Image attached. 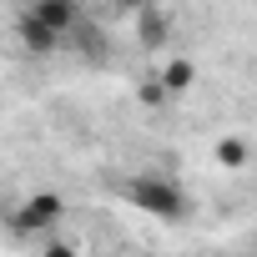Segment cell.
<instances>
[{
    "instance_id": "6da1fadb",
    "label": "cell",
    "mask_w": 257,
    "mask_h": 257,
    "mask_svg": "<svg viewBox=\"0 0 257 257\" xmlns=\"http://www.w3.org/2000/svg\"><path fill=\"white\" fill-rule=\"evenodd\" d=\"M121 197L132 202V207H142L147 217H157V222L187 217V192L177 182H167V177H132V182L121 187Z\"/></svg>"
},
{
    "instance_id": "7a4b0ae2",
    "label": "cell",
    "mask_w": 257,
    "mask_h": 257,
    "mask_svg": "<svg viewBox=\"0 0 257 257\" xmlns=\"http://www.w3.org/2000/svg\"><path fill=\"white\" fill-rule=\"evenodd\" d=\"M66 222V202L56 192H31V202L16 212V232H56Z\"/></svg>"
},
{
    "instance_id": "3957f363",
    "label": "cell",
    "mask_w": 257,
    "mask_h": 257,
    "mask_svg": "<svg viewBox=\"0 0 257 257\" xmlns=\"http://www.w3.org/2000/svg\"><path fill=\"white\" fill-rule=\"evenodd\" d=\"M16 41H21L31 56H51V51H61V46H66V41H61V36H56L36 11H26V16L16 21Z\"/></svg>"
},
{
    "instance_id": "277c9868",
    "label": "cell",
    "mask_w": 257,
    "mask_h": 257,
    "mask_svg": "<svg viewBox=\"0 0 257 257\" xmlns=\"http://www.w3.org/2000/svg\"><path fill=\"white\" fill-rule=\"evenodd\" d=\"M61 41H71L76 31H81V0H36V6H31Z\"/></svg>"
},
{
    "instance_id": "5b68a950",
    "label": "cell",
    "mask_w": 257,
    "mask_h": 257,
    "mask_svg": "<svg viewBox=\"0 0 257 257\" xmlns=\"http://www.w3.org/2000/svg\"><path fill=\"white\" fill-rule=\"evenodd\" d=\"M137 41H142L147 51L167 41V16H162L157 6H147V11H137Z\"/></svg>"
},
{
    "instance_id": "8992f818",
    "label": "cell",
    "mask_w": 257,
    "mask_h": 257,
    "mask_svg": "<svg viewBox=\"0 0 257 257\" xmlns=\"http://www.w3.org/2000/svg\"><path fill=\"white\" fill-rule=\"evenodd\" d=\"M157 76L167 81V91H172V96H182V91H192V81H197V66H192L187 56H177V61H167Z\"/></svg>"
},
{
    "instance_id": "52a82bcc",
    "label": "cell",
    "mask_w": 257,
    "mask_h": 257,
    "mask_svg": "<svg viewBox=\"0 0 257 257\" xmlns=\"http://www.w3.org/2000/svg\"><path fill=\"white\" fill-rule=\"evenodd\" d=\"M212 157H217V167H227V172H237V167H247V157H252V147H247L242 137H217V147H212Z\"/></svg>"
},
{
    "instance_id": "ba28073f",
    "label": "cell",
    "mask_w": 257,
    "mask_h": 257,
    "mask_svg": "<svg viewBox=\"0 0 257 257\" xmlns=\"http://www.w3.org/2000/svg\"><path fill=\"white\" fill-rule=\"evenodd\" d=\"M137 96H142V106H147V111H157V116H162V111H167V101H172V91H167V81H162L157 71L142 81V91H137Z\"/></svg>"
},
{
    "instance_id": "9c48e42d",
    "label": "cell",
    "mask_w": 257,
    "mask_h": 257,
    "mask_svg": "<svg viewBox=\"0 0 257 257\" xmlns=\"http://www.w3.org/2000/svg\"><path fill=\"white\" fill-rule=\"evenodd\" d=\"M41 257H76V247H71V242H61V237H56V242H46V252H41Z\"/></svg>"
},
{
    "instance_id": "30bf717a",
    "label": "cell",
    "mask_w": 257,
    "mask_h": 257,
    "mask_svg": "<svg viewBox=\"0 0 257 257\" xmlns=\"http://www.w3.org/2000/svg\"><path fill=\"white\" fill-rule=\"evenodd\" d=\"M111 6H121V11H147L152 0H111Z\"/></svg>"
}]
</instances>
